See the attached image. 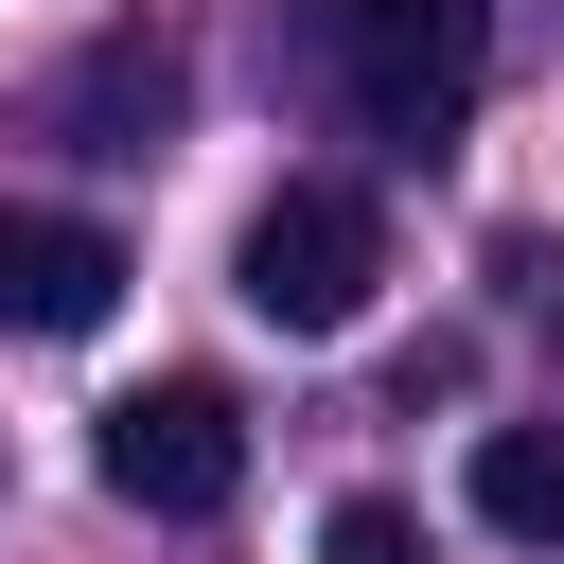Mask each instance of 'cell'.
<instances>
[{
	"label": "cell",
	"mask_w": 564,
	"mask_h": 564,
	"mask_svg": "<svg viewBox=\"0 0 564 564\" xmlns=\"http://www.w3.org/2000/svg\"><path fill=\"white\" fill-rule=\"evenodd\" d=\"M123 300V247L88 212H0V335H88Z\"/></svg>",
	"instance_id": "4"
},
{
	"label": "cell",
	"mask_w": 564,
	"mask_h": 564,
	"mask_svg": "<svg viewBox=\"0 0 564 564\" xmlns=\"http://www.w3.org/2000/svg\"><path fill=\"white\" fill-rule=\"evenodd\" d=\"M317 564H423V529H405V494H335V529H317Z\"/></svg>",
	"instance_id": "6"
},
{
	"label": "cell",
	"mask_w": 564,
	"mask_h": 564,
	"mask_svg": "<svg viewBox=\"0 0 564 564\" xmlns=\"http://www.w3.org/2000/svg\"><path fill=\"white\" fill-rule=\"evenodd\" d=\"M88 458H106V494H123V511L212 529V511L247 494V405H229L212 370H159V388H123V405H106V441H88Z\"/></svg>",
	"instance_id": "3"
},
{
	"label": "cell",
	"mask_w": 564,
	"mask_h": 564,
	"mask_svg": "<svg viewBox=\"0 0 564 564\" xmlns=\"http://www.w3.org/2000/svg\"><path fill=\"white\" fill-rule=\"evenodd\" d=\"M247 317L264 335H352L370 317V282H388V212L352 194V176H282L264 212H247Z\"/></svg>",
	"instance_id": "2"
},
{
	"label": "cell",
	"mask_w": 564,
	"mask_h": 564,
	"mask_svg": "<svg viewBox=\"0 0 564 564\" xmlns=\"http://www.w3.org/2000/svg\"><path fill=\"white\" fill-rule=\"evenodd\" d=\"M476 529H511V546H564V405L476 441Z\"/></svg>",
	"instance_id": "5"
},
{
	"label": "cell",
	"mask_w": 564,
	"mask_h": 564,
	"mask_svg": "<svg viewBox=\"0 0 564 564\" xmlns=\"http://www.w3.org/2000/svg\"><path fill=\"white\" fill-rule=\"evenodd\" d=\"M476 70H494V18L476 0H335V88L370 141H458L476 123Z\"/></svg>",
	"instance_id": "1"
}]
</instances>
